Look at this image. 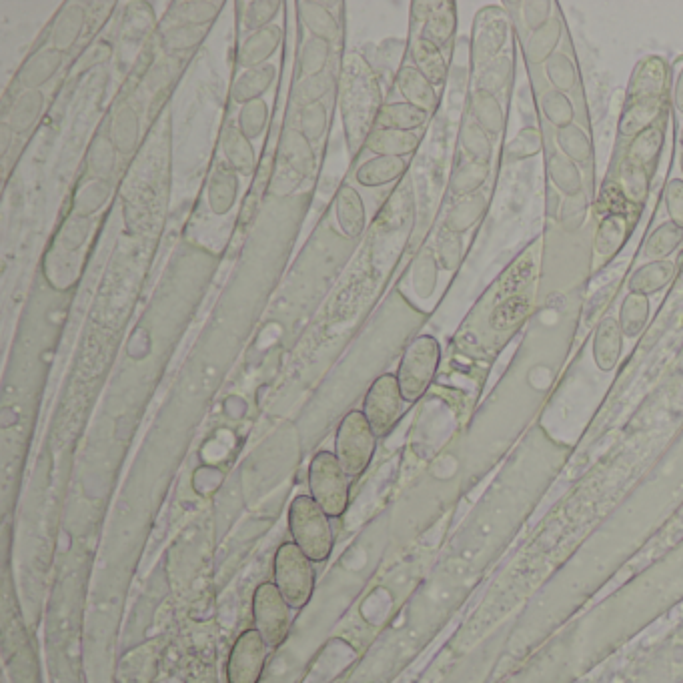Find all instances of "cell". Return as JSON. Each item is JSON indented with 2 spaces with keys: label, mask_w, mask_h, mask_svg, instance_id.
Listing matches in <instances>:
<instances>
[{
  "label": "cell",
  "mask_w": 683,
  "mask_h": 683,
  "mask_svg": "<svg viewBox=\"0 0 683 683\" xmlns=\"http://www.w3.org/2000/svg\"><path fill=\"white\" fill-rule=\"evenodd\" d=\"M441 261H443V265L447 267V269H455L457 265H459V261H461V249H463V245H461V239L459 237H449V239H445L443 241V245H441Z\"/></svg>",
  "instance_id": "e575fe53"
},
{
  "label": "cell",
  "mask_w": 683,
  "mask_h": 683,
  "mask_svg": "<svg viewBox=\"0 0 683 683\" xmlns=\"http://www.w3.org/2000/svg\"><path fill=\"white\" fill-rule=\"evenodd\" d=\"M623 351V333L617 319L605 317L593 335V361L597 369L609 373L617 367Z\"/></svg>",
  "instance_id": "5bb4252c"
},
{
  "label": "cell",
  "mask_w": 683,
  "mask_h": 683,
  "mask_svg": "<svg viewBox=\"0 0 683 683\" xmlns=\"http://www.w3.org/2000/svg\"><path fill=\"white\" fill-rule=\"evenodd\" d=\"M561 37H563V23L553 17L545 27L531 33L525 45V57L533 65H545L557 53Z\"/></svg>",
  "instance_id": "ffe728a7"
},
{
  "label": "cell",
  "mask_w": 683,
  "mask_h": 683,
  "mask_svg": "<svg viewBox=\"0 0 683 683\" xmlns=\"http://www.w3.org/2000/svg\"><path fill=\"white\" fill-rule=\"evenodd\" d=\"M541 151V133L535 127H523L505 147L509 161H525Z\"/></svg>",
  "instance_id": "83f0119b"
},
{
  "label": "cell",
  "mask_w": 683,
  "mask_h": 683,
  "mask_svg": "<svg viewBox=\"0 0 683 683\" xmlns=\"http://www.w3.org/2000/svg\"><path fill=\"white\" fill-rule=\"evenodd\" d=\"M683 245V229L665 221L657 225L643 243L645 261H665Z\"/></svg>",
  "instance_id": "d6986e66"
},
{
  "label": "cell",
  "mask_w": 683,
  "mask_h": 683,
  "mask_svg": "<svg viewBox=\"0 0 683 683\" xmlns=\"http://www.w3.org/2000/svg\"><path fill=\"white\" fill-rule=\"evenodd\" d=\"M405 95L415 103L417 109H435L437 105V95L431 87V83L425 79V75L417 71H405V81H403Z\"/></svg>",
  "instance_id": "f1b7e54d"
},
{
  "label": "cell",
  "mask_w": 683,
  "mask_h": 683,
  "mask_svg": "<svg viewBox=\"0 0 683 683\" xmlns=\"http://www.w3.org/2000/svg\"><path fill=\"white\" fill-rule=\"evenodd\" d=\"M629 229H631V219L621 211L607 213L599 221L597 231H595V239H593V249H595V257L601 265L611 261L623 249V245L629 237Z\"/></svg>",
  "instance_id": "7c38bea8"
},
{
  "label": "cell",
  "mask_w": 683,
  "mask_h": 683,
  "mask_svg": "<svg viewBox=\"0 0 683 683\" xmlns=\"http://www.w3.org/2000/svg\"><path fill=\"white\" fill-rule=\"evenodd\" d=\"M663 123H665V117L659 123H655L651 129L631 139V145L621 161L617 189L621 191V195L625 197L629 205L641 207L647 199L651 175L659 159V153L663 149V139H665Z\"/></svg>",
  "instance_id": "6da1fadb"
},
{
  "label": "cell",
  "mask_w": 683,
  "mask_h": 683,
  "mask_svg": "<svg viewBox=\"0 0 683 683\" xmlns=\"http://www.w3.org/2000/svg\"><path fill=\"white\" fill-rule=\"evenodd\" d=\"M677 73H675V83H673V91H671V99H673V107L677 113H683V63H677Z\"/></svg>",
  "instance_id": "d590c367"
},
{
  "label": "cell",
  "mask_w": 683,
  "mask_h": 683,
  "mask_svg": "<svg viewBox=\"0 0 683 683\" xmlns=\"http://www.w3.org/2000/svg\"><path fill=\"white\" fill-rule=\"evenodd\" d=\"M487 211V199L481 193H475L471 197H467L465 201H461L449 215L447 219V227L451 229L453 235L465 233L467 229H471Z\"/></svg>",
  "instance_id": "cb8c5ba5"
},
{
  "label": "cell",
  "mask_w": 683,
  "mask_h": 683,
  "mask_svg": "<svg viewBox=\"0 0 683 683\" xmlns=\"http://www.w3.org/2000/svg\"><path fill=\"white\" fill-rule=\"evenodd\" d=\"M511 73H513L511 57L509 55H501L495 61H491L489 67L483 71V75L479 79V89L481 91H489L493 95H499L509 85Z\"/></svg>",
  "instance_id": "4316f807"
},
{
  "label": "cell",
  "mask_w": 683,
  "mask_h": 683,
  "mask_svg": "<svg viewBox=\"0 0 683 683\" xmlns=\"http://www.w3.org/2000/svg\"><path fill=\"white\" fill-rule=\"evenodd\" d=\"M489 177V165H479V163H465L459 167V171L455 173L453 179V189L459 195H473V191H477Z\"/></svg>",
  "instance_id": "f546056e"
},
{
  "label": "cell",
  "mask_w": 683,
  "mask_h": 683,
  "mask_svg": "<svg viewBox=\"0 0 683 683\" xmlns=\"http://www.w3.org/2000/svg\"><path fill=\"white\" fill-rule=\"evenodd\" d=\"M429 37L433 39V45H445L451 41L455 31V11L453 5H443L441 11H435L429 21Z\"/></svg>",
  "instance_id": "4dcf8cb0"
},
{
  "label": "cell",
  "mask_w": 683,
  "mask_h": 683,
  "mask_svg": "<svg viewBox=\"0 0 683 683\" xmlns=\"http://www.w3.org/2000/svg\"><path fill=\"white\" fill-rule=\"evenodd\" d=\"M547 175L559 193L567 199H575L583 195V173L573 161H569L563 153H551L547 159Z\"/></svg>",
  "instance_id": "ac0fdd59"
},
{
  "label": "cell",
  "mask_w": 683,
  "mask_h": 683,
  "mask_svg": "<svg viewBox=\"0 0 683 683\" xmlns=\"http://www.w3.org/2000/svg\"><path fill=\"white\" fill-rule=\"evenodd\" d=\"M585 213H587V201L583 195H579L575 199H567V203L563 207V223L569 229H577L583 223Z\"/></svg>",
  "instance_id": "836d02e7"
},
{
  "label": "cell",
  "mask_w": 683,
  "mask_h": 683,
  "mask_svg": "<svg viewBox=\"0 0 683 683\" xmlns=\"http://www.w3.org/2000/svg\"><path fill=\"white\" fill-rule=\"evenodd\" d=\"M675 277V263L665 259V261H647L643 265H639L629 281H627V289L629 293H637V295H657L661 293Z\"/></svg>",
  "instance_id": "9a60e30c"
},
{
  "label": "cell",
  "mask_w": 683,
  "mask_h": 683,
  "mask_svg": "<svg viewBox=\"0 0 683 683\" xmlns=\"http://www.w3.org/2000/svg\"><path fill=\"white\" fill-rule=\"evenodd\" d=\"M377 435L361 411H351L339 425L335 457L349 477H359L371 463Z\"/></svg>",
  "instance_id": "8992f818"
},
{
  "label": "cell",
  "mask_w": 683,
  "mask_h": 683,
  "mask_svg": "<svg viewBox=\"0 0 683 683\" xmlns=\"http://www.w3.org/2000/svg\"><path fill=\"white\" fill-rule=\"evenodd\" d=\"M275 585L295 609H301L311 599L315 587V567L297 543H283L277 549Z\"/></svg>",
  "instance_id": "3957f363"
},
{
  "label": "cell",
  "mask_w": 683,
  "mask_h": 683,
  "mask_svg": "<svg viewBox=\"0 0 683 683\" xmlns=\"http://www.w3.org/2000/svg\"><path fill=\"white\" fill-rule=\"evenodd\" d=\"M665 101L667 99H637L627 101L621 121H619V137L635 139L643 131L651 129L665 117Z\"/></svg>",
  "instance_id": "4fadbf2b"
},
{
  "label": "cell",
  "mask_w": 683,
  "mask_h": 683,
  "mask_svg": "<svg viewBox=\"0 0 683 683\" xmlns=\"http://www.w3.org/2000/svg\"><path fill=\"white\" fill-rule=\"evenodd\" d=\"M267 647L265 639L257 629L245 631L231 653L229 681L231 683H257L265 665Z\"/></svg>",
  "instance_id": "9c48e42d"
},
{
  "label": "cell",
  "mask_w": 683,
  "mask_h": 683,
  "mask_svg": "<svg viewBox=\"0 0 683 683\" xmlns=\"http://www.w3.org/2000/svg\"><path fill=\"white\" fill-rule=\"evenodd\" d=\"M441 359L439 343L431 335L417 337L405 351L397 381L405 401H417L431 385Z\"/></svg>",
  "instance_id": "5b68a950"
},
{
  "label": "cell",
  "mask_w": 683,
  "mask_h": 683,
  "mask_svg": "<svg viewBox=\"0 0 683 683\" xmlns=\"http://www.w3.org/2000/svg\"><path fill=\"white\" fill-rule=\"evenodd\" d=\"M669 87V71L661 57L643 59L629 83L627 101L637 99H667Z\"/></svg>",
  "instance_id": "8fae6325"
},
{
  "label": "cell",
  "mask_w": 683,
  "mask_h": 683,
  "mask_svg": "<svg viewBox=\"0 0 683 683\" xmlns=\"http://www.w3.org/2000/svg\"><path fill=\"white\" fill-rule=\"evenodd\" d=\"M329 519L331 517L311 495L295 497L289 507V529L293 543H297L313 563L327 561L333 551L335 539Z\"/></svg>",
  "instance_id": "7a4b0ae2"
},
{
  "label": "cell",
  "mask_w": 683,
  "mask_h": 683,
  "mask_svg": "<svg viewBox=\"0 0 683 683\" xmlns=\"http://www.w3.org/2000/svg\"><path fill=\"white\" fill-rule=\"evenodd\" d=\"M461 141H463V149L467 151V155L471 157L473 163H479V165H489L491 159H493V139L473 121V123H467L463 127V133H461Z\"/></svg>",
  "instance_id": "d4e9b609"
},
{
  "label": "cell",
  "mask_w": 683,
  "mask_h": 683,
  "mask_svg": "<svg viewBox=\"0 0 683 683\" xmlns=\"http://www.w3.org/2000/svg\"><path fill=\"white\" fill-rule=\"evenodd\" d=\"M415 61L429 83L441 85L445 81V61L437 45L431 41H419L415 47Z\"/></svg>",
  "instance_id": "484cf974"
},
{
  "label": "cell",
  "mask_w": 683,
  "mask_h": 683,
  "mask_svg": "<svg viewBox=\"0 0 683 683\" xmlns=\"http://www.w3.org/2000/svg\"><path fill=\"white\" fill-rule=\"evenodd\" d=\"M679 165H681V175H683V153H681V159H679Z\"/></svg>",
  "instance_id": "8d00e7d4"
},
{
  "label": "cell",
  "mask_w": 683,
  "mask_h": 683,
  "mask_svg": "<svg viewBox=\"0 0 683 683\" xmlns=\"http://www.w3.org/2000/svg\"><path fill=\"white\" fill-rule=\"evenodd\" d=\"M289 603L275 583H263L255 591L253 615L257 631L269 645H279L289 633Z\"/></svg>",
  "instance_id": "ba28073f"
},
{
  "label": "cell",
  "mask_w": 683,
  "mask_h": 683,
  "mask_svg": "<svg viewBox=\"0 0 683 683\" xmlns=\"http://www.w3.org/2000/svg\"><path fill=\"white\" fill-rule=\"evenodd\" d=\"M311 497L329 517H341L349 505V475L333 453H317L309 467Z\"/></svg>",
  "instance_id": "277c9868"
},
{
  "label": "cell",
  "mask_w": 683,
  "mask_h": 683,
  "mask_svg": "<svg viewBox=\"0 0 683 683\" xmlns=\"http://www.w3.org/2000/svg\"><path fill=\"white\" fill-rule=\"evenodd\" d=\"M401 411H403V395H401L397 377L393 375L379 377L369 389L365 403H363V415L367 417L375 435L377 437L387 435L399 421Z\"/></svg>",
  "instance_id": "52a82bcc"
},
{
  "label": "cell",
  "mask_w": 683,
  "mask_h": 683,
  "mask_svg": "<svg viewBox=\"0 0 683 683\" xmlns=\"http://www.w3.org/2000/svg\"><path fill=\"white\" fill-rule=\"evenodd\" d=\"M649 313H651L649 297L637 295V293H627L621 301L619 317H617V323H619L623 337L635 339L645 329V325L649 321Z\"/></svg>",
  "instance_id": "44dd1931"
},
{
  "label": "cell",
  "mask_w": 683,
  "mask_h": 683,
  "mask_svg": "<svg viewBox=\"0 0 683 683\" xmlns=\"http://www.w3.org/2000/svg\"><path fill=\"white\" fill-rule=\"evenodd\" d=\"M555 143L559 147V153H563L569 161H573L581 169L593 167V145L585 129L577 123L557 129L555 131Z\"/></svg>",
  "instance_id": "e0dca14e"
},
{
  "label": "cell",
  "mask_w": 683,
  "mask_h": 683,
  "mask_svg": "<svg viewBox=\"0 0 683 683\" xmlns=\"http://www.w3.org/2000/svg\"><path fill=\"white\" fill-rule=\"evenodd\" d=\"M555 5L553 3H523L521 9H523V23L525 27L535 33L539 31L541 27H545L553 15H551V9Z\"/></svg>",
  "instance_id": "d6a6232c"
},
{
  "label": "cell",
  "mask_w": 683,
  "mask_h": 683,
  "mask_svg": "<svg viewBox=\"0 0 683 683\" xmlns=\"http://www.w3.org/2000/svg\"><path fill=\"white\" fill-rule=\"evenodd\" d=\"M665 209L673 225L683 229V179H669L665 185Z\"/></svg>",
  "instance_id": "1f68e13d"
},
{
  "label": "cell",
  "mask_w": 683,
  "mask_h": 683,
  "mask_svg": "<svg viewBox=\"0 0 683 683\" xmlns=\"http://www.w3.org/2000/svg\"><path fill=\"white\" fill-rule=\"evenodd\" d=\"M539 107H541V113H543L545 121L551 127H555V131L575 123V105H573V101L567 95H563V93H559L555 89L543 91Z\"/></svg>",
  "instance_id": "603a6c76"
},
{
  "label": "cell",
  "mask_w": 683,
  "mask_h": 683,
  "mask_svg": "<svg viewBox=\"0 0 683 683\" xmlns=\"http://www.w3.org/2000/svg\"><path fill=\"white\" fill-rule=\"evenodd\" d=\"M471 117L493 141L503 135L505 113L497 95L477 89L471 99Z\"/></svg>",
  "instance_id": "2e32d148"
},
{
  "label": "cell",
  "mask_w": 683,
  "mask_h": 683,
  "mask_svg": "<svg viewBox=\"0 0 683 683\" xmlns=\"http://www.w3.org/2000/svg\"><path fill=\"white\" fill-rule=\"evenodd\" d=\"M545 75H547V81L551 83V89L567 97L579 89V71L573 59L565 51H557L545 63Z\"/></svg>",
  "instance_id": "7402d4cb"
},
{
  "label": "cell",
  "mask_w": 683,
  "mask_h": 683,
  "mask_svg": "<svg viewBox=\"0 0 683 683\" xmlns=\"http://www.w3.org/2000/svg\"><path fill=\"white\" fill-rule=\"evenodd\" d=\"M509 35V23L507 17L503 15V11L491 7V9H483L481 15L477 17V27H475V61L477 65L481 63H491L497 57H501L499 53L505 47Z\"/></svg>",
  "instance_id": "30bf717a"
},
{
  "label": "cell",
  "mask_w": 683,
  "mask_h": 683,
  "mask_svg": "<svg viewBox=\"0 0 683 683\" xmlns=\"http://www.w3.org/2000/svg\"><path fill=\"white\" fill-rule=\"evenodd\" d=\"M679 143H681V147H683V127H681V135H679Z\"/></svg>",
  "instance_id": "74e56055"
}]
</instances>
